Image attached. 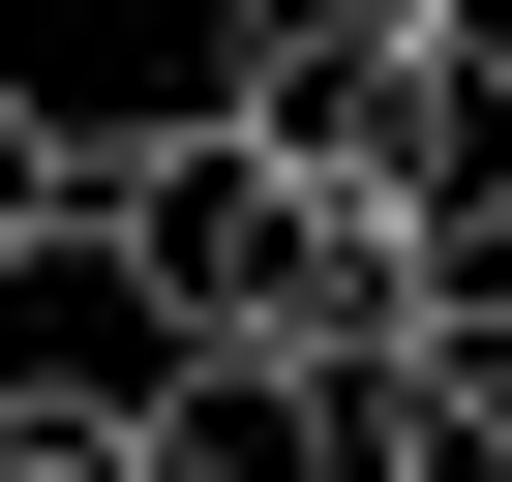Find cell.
<instances>
[{
  "label": "cell",
  "instance_id": "277c9868",
  "mask_svg": "<svg viewBox=\"0 0 512 482\" xmlns=\"http://www.w3.org/2000/svg\"><path fill=\"white\" fill-rule=\"evenodd\" d=\"M332 422L362 482H512V302H422L392 362H332Z\"/></svg>",
  "mask_w": 512,
  "mask_h": 482
},
{
  "label": "cell",
  "instance_id": "7a4b0ae2",
  "mask_svg": "<svg viewBox=\"0 0 512 482\" xmlns=\"http://www.w3.org/2000/svg\"><path fill=\"white\" fill-rule=\"evenodd\" d=\"M211 121H272L302 181H362L422 241L512 211V91L452 61V0H241V31H211Z\"/></svg>",
  "mask_w": 512,
  "mask_h": 482
},
{
  "label": "cell",
  "instance_id": "3957f363",
  "mask_svg": "<svg viewBox=\"0 0 512 482\" xmlns=\"http://www.w3.org/2000/svg\"><path fill=\"white\" fill-rule=\"evenodd\" d=\"M181 392V302L121 272V211H31L0 241V422H151Z\"/></svg>",
  "mask_w": 512,
  "mask_h": 482
},
{
  "label": "cell",
  "instance_id": "5b68a950",
  "mask_svg": "<svg viewBox=\"0 0 512 482\" xmlns=\"http://www.w3.org/2000/svg\"><path fill=\"white\" fill-rule=\"evenodd\" d=\"M0 482H151V422H0Z\"/></svg>",
  "mask_w": 512,
  "mask_h": 482
},
{
  "label": "cell",
  "instance_id": "6da1fadb",
  "mask_svg": "<svg viewBox=\"0 0 512 482\" xmlns=\"http://www.w3.org/2000/svg\"><path fill=\"white\" fill-rule=\"evenodd\" d=\"M91 211H121V272L181 302V362H392L422 332V211L302 181L272 121H91Z\"/></svg>",
  "mask_w": 512,
  "mask_h": 482
},
{
  "label": "cell",
  "instance_id": "8992f818",
  "mask_svg": "<svg viewBox=\"0 0 512 482\" xmlns=\"http://www.w3.org/2000/svg\"><path fill=\"white\" fill-rule=\"evenodd\" d=\"M452 61H482V91H512V0H452Z\"/></svg>",
  "mask_w": 512,
  "mask_h": 482
}]
</instances>
